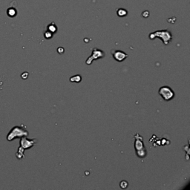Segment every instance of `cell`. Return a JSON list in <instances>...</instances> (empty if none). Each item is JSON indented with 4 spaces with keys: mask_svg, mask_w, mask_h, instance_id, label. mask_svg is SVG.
<instances>
[{
    "mask_svg": "<svg viewBox=\"0 0 190 190\" xmlns=\"http://www.w3.org/2000/svg\"><path fill=\"white\" fill-rule=\"evenodd\" d=\"M37 143V140L36 139H27V137H21L20 140V146L18 149L17 152H16V158L19 160L23 159L25 158L24 155V152H25V149H29L32 148L34 145L36 144Z\"/></svg>",
    "mask_w": 190,
    "mask_h": 190,
    "instance_id": "6da1fadb",
    "label": "cell"
},
{
    "mask_svg": "<svg viewBox=\"0 0 190 190\" xmlns=\"http://www.w3.org/2000/svg\"><path fill=\"white\" fill-rule=\"evenodd\" d=\"M28 132L26 129V127L22 124L20 126H15L11 130L9 134L7 136V140L9 141H11L15 138L27 137L28 136Z\"/></svg>",
    "mask_w": 190,
    "mask_h": 190,
    "instance_id": "7a4b0ae2",
    "label": "cell"
},
{
    "mask_svg": "<svg viewBox=\"0 0 190 190\" xmlns=\"http://www.w3.org/2000/svg\"><path fill=\"white\" fill-rule=\"evenodd\" d=\"M134 149L136 154L140 158H144L147 154V151L143 144V138L139 134L137 133L134 135Z\"/></svg>",
    "mask_w": 190,
    "mask_h": 190,
    "instance_id": "3957f363",
    "label": "cell"
},
{
    "mask_svg": "<svg viewBox=\"0 0 190 190\" xmlns=\"http://www.w3.org/2000/svg\"><path fill=\"white\" fill-rule=\"evenodd\" d=\"M149 37L150 40H154V39L155 38H160L162 40L164 45H168V44L170 42L171 39H172V35H171L170 31H169L168 30H162L151 33V34H149Z\"/></svg>",
    "mask_w": 190,
    "mask_h": 190,
    "instance_id": "277c9868",
    "label": "cell"
},
{
    "mask_svg": "<svg viewBox=\"0 0 190 190\" xmlns=\"http://www.w3.org/2000/svg\"><path fill=\"white\" fill-rule=\"evenodd\" d=\"M158 93H159L160 97L165 101H170L175 97V92L173 91V90L170 87L167 86L160 87Z\"/></svg>",
    "mask_w": 190,
    "mask_h": 190,
    "instance_id": "5b68a950",
    "label": "cell"
},
{
    "mask_svg": "<svg viewBox=\"0 0 190 190\" xmlns=\"http://www.w3.org/2000/svg\"><path fill=\"white\" fill-rule=\"evenodd\" d=\"M105 55H106L105 54V52L102 51V50L98 49L97 48H94V49H92L91 55L88 57L86 61V65H91L92 62H93L94 61L99 60V59L103 58V57H105Z\"/></svg>",
    "mask_w": 190,
    "mask_h": 190,
    "instance_id": "8992f818",
    "label": "cell"
},
{
    "mask_svg": "<svg viewBox=\"0 0 190 190\" xmlns=\"http://www.w3.org/2000/svg\"><path fill=\"white\" fill-rule=\"evenodd\" d=\"M111 53H112L113 58L117 62H123V61L126 60L127 57H129L126 53H125L124 51H120V50H112Z\"/></svg>",
    "mask_w": 190,
    "mask_h": 190,
    "instance_id": "52a82bcc",
    "label": "cell"
},
{
    "mask_svg": "<svg viewBox=\"0 0 190 190\" xmlns=\"http://www.w3.org/2000/svg\"><path fill=\"white\" fill-rule=\"evenodd\" d=\"M47 28H48V31H49L50 32H51L52 34H54V33H56L57 31V27L56 26V25H55V23H51L50 25H48Z\"/></svg>",
    "mask_w": 190,
    "mask_h": 190,
    "instance_id": "ba28073f",
    "label": "cell"
},
{
    "mask_svg": "<svg viewBox=\"0 0 190 190\" xmlns=\"http://www.w3.org/2000/svg\"><path fill=\"white\" fill-rule=\"evenodd\" d=\"M81 80H82V77L80 76V74H77L74 75V76L71 77V78H70V81L72 82H81Z\"/></svg>",
    "mask_w": 190,
    "mask_h": 190,
    "instance_id": "9c48e42d",
    "label": "cell"
},
{
    "mask_svg": "<svg viewBox=\"0 0 190 190\" xmlns=\"http://www.w3.org/2000/svg\"><path fill=\"white\" fill-rule=\"evenodd\" d=\"M128 182L126 181V180H122V181L120 182V187L122 188V189H126L127 187H128Z\"/></svg>",
    "mask_w": 190,
    "mask_h": 190,
    "instance_id": "30bf717a",
    "label": "cell"
},
{
    "mask_svg": "<svg viewBox=\"0 0 190 190\" xmlns=\"http://www.w3.org/2000/svg\"><path fill=\"white\" fill-rule=\"evenodd\" d=\"M117 14L118 16H124L127 14V11H125L124 9H120V10L117 11Z\"/></svg>",
    "mask_w": 190,
    "mask_h": 190,
    "instance_id": "8fae6325",
    "label": "cell"
},
{
    "mask_svg": "<svg viewBox=\"0 0 190 190\" xmlns=\"http://www.w3.org/2000/svg\"><path fill=\"white\" fill-rule=\"evenodd\" d=\"M44 36H45V37L46 39H48V40H49V39L52 38L53 34L51 32H50L49 31H45V34H44Z\"/></svg>",
    "mask_w": 190,
    "mask_h": 190,
    "instance_id": "7c38bea8",
    "label": "cell"
},
{
    "mask_svg": "<svg viewBox=\"0 0 190 190\" xmlns=\"http://www.w3.org/2000/svg\"><path fill=\"white\" fill-rule=\"evenodd\" d=\"M16 11L13 8H10L8 11V16H14L16 15Z\"/></svg>",
    "mask_w": 190,
    "mask_h": 190,
    "instance_id": "4fadbf2b",
    "label": "cell"
},
{
    "mask_svg": "<svg viewBox=\"0 0 190 190\" xmlns=\"http://www.w3.org/2000/svg\"><path fill=\"white\" fill-rule=\"evenodd\" d=\"M28 74H29L27 72H24L23 74H22V75H21L22 78H23V80H26L27 77H28Z\"/></svg>",
    "mask_w": 190,
    "mask_h": 190,
    "instance_id": "5bb4252c",
    "label": "cell"
},
{
    "mask_svg": "<svg viewBox=\"0 0 190 190\" xmlns=\"http://www.w3.org/2000/svg\"><path fill=\"white\" fill-rule=\"evenodd\" d=\"M64 51H65V49L62 47H59L58 49H57V52L60 53V54H62V53H64Z\"/></svg>",
    "mask_w": 190,
    "mask_h": 190,
    "instance_id": "9a60e30c",
    "label": "cell"
}]
</instances>
